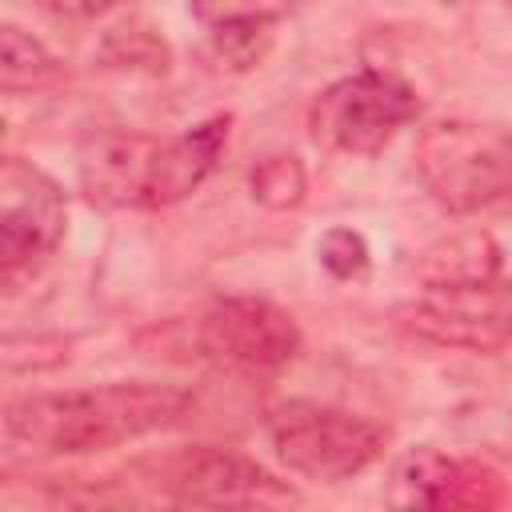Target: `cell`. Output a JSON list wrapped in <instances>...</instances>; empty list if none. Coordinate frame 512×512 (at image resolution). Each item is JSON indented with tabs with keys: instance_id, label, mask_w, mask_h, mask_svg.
<instances>
[{
	"instance_id": "1",
	"label": "cell",
	"mask_w": 512,
	"mask_h": 512,
	"mask_svg": "<svg viewBox=\"0 0 512 512\" xmlns=\"http://www.w3.org/2000/svg\"><path fill=\"white\" fill-rule=\"evenodd\" d=\"M188 404L192 396L172 384H92L20 396L4 408V428L44 452H100L172 428Z\"/></svg>"
},
{
	"instance_id": "2",
	"label": "cell",
	"mask_w": 512,
	"mask_h": 512,
	"mask_svg": "<svg viewBox=\"0 0 512 512\" xmlns=\"http://www.w3.org/2000/svg\"><path fill=\"white\" fill-rule=\"evenodd\" d=\"M228 140V116H212L184 136L96 132L80 148V184L100 208H168L212 172Z\"/></svg>"
},
{
	"instance_id": "3",
	"label": "cell",
	"mask_w": 512,
	"mask_h": 512,
	"mask_svg": "<svg viewBox=\"0 0 512 512\" xmlns=\"http://www.w3.org/2000/svg\"><path fill=\"white\" fill-rule=\"evenodd\" d=\"M416 172L440 208L456 216L480 212L512 196V136L468 120H440L416 140Z\"/></svg>"
},
{
	"instance_id": "4",
	"label": "cell",
	"mask_w": 512,
	"mask_h": 512,
	"mask_svg": "<svg viewBox=\"0 0 512 512\" xmlns=\"http://www.w3.org/2000/svg\"><path fill=\"white\" fill-rule=\"evenodd\" d=\"M264 428L276 456L292 472L324 484L364 472L384 452V440H388V432L376 420L332 408V404H316V400L276 404Z\"/></svg>"
},
{
	"instance_id": "5",
	"label": "cell",
	"mask_w": 512,
	"mask_h": 512,
	"mask_svg": "<svg viewBox=\"0 0 512 512\" xmlns=\"http://www.w3.org/2000/svg\"><path fill=\"white\" fill-rule=\"evenodd\" d=\"M420 112L416 92L388 72H360L324 88L312 104V140L352 156H376Z\"/></svg>"
},
{
	"instance_id": "6",
	"label": "cell",
	"mask_w": 512,
	"mask_h": 512,
	"mask_svg": "<svg viewBox=\"0 0 512 512\" xmlns=\"http://www.w3.org/2000/svg\"><path fill=\"white\" fill-rule=\"evenodd\" d=\"M196 344L208 360L236 372H280L300 352L296 320L272 300L224 296L212 300L196 320Z\"/></svg>"
},
{
	"instance_id": "7",
	"label": "cell",
	"mask_w": 512,
	"mask_h": 512,
	"mask_svg": "<svg viewBox=\"0 0 512 512\" xmlns=\"http://www.w3.org/2000/svg\"><path fill=\"white\" fill-rule=\"evenodd\" d=\"M152 484L180 504H216V508H280L300 500L268 468L224 448H184L176 456H164L156 464Z\"/></svg>"
},
{
	"instance_id": "8",
	"label": "cell",
	"mask_w": 512,
	"mask_h": 512,
	"mask_svg": "<svg viewBox=\"0 0 512 512\" xmlns=\"http://www.w3.org/2000/svg\"><path fill=\"white\" fill-rule=\"evenodd\" d=\"M68 204L52 176L20 156H4L0 168V264L12 284L16 272L32 268L64 240Z\"/></svg>"
},
{
	"instance_id": "9",
	"label": "cell",
	"mask_w": 512,
	"mask_h": 512,
	"mask_svg": "<svg viewBox=\"0 0 512 512\" xmlns=\"http://www.w3.org/2000/svg\"><path fill=\"white\" fill-rule=\"evenodd\" d=\"M404 324L432 344L472 352H492L512 340V308L492 292V284L432 288V296L404 308Z\"/></svg>"
},
{
	"instance_id": "10",
	"label": "cell",
	"mask_w": 512,
	"mask_h": 512,
	"mask_svg": "<svg viewBox=\"0 0 512 512\" xmlns=\"http://www.w3.org/2000/svg\"><path fill=\"white\" fill-rule=\"evenodd\" d=\"M392 500L408 508H496L504 500V484L480 460L420 448L396 468Z\"/></svg>"
},
{
	"instance_id": "11",
	"label": "cell",
	"mask_w": 512,
	"mask_h": 512,
	"mask_svg": "<svg viewBox=\"0 0 512 512\" xmlns=\"http://www.w3.org/2000/svg\"><path fill=\"white\" fill-rule=\"evenodd\" d=\"M288 8L292 0H192V16L208 28L216 56L236 72H248L268 56Z\"/></svg>"
},
{
	"instance_id": "12",
	"label": "cell",
	"mask_w": 512,
	"mask_h": 512,
	"mask_svg": "<svg viewBox=\"0 0 512 512\" xmlns=\"http://www.w3.org/2000/svg\"><path fill=\"white\" fill-rule=\"evenodd\" d=\"M500 272V248L484 232H460L444 236L432 248H424L416 276L428 288H484Z\"/></svg>"
},
{
	"instance_id": "13",
	"label": "cell",
	"mask_w": 512,
	"mask_h": 512,
	"mask_svg": "<svg viewBox=\"0 0 512 512\" xmlns=\"http://www.w3.org/2000/svg\"><path fill=\"white\" fill-rule=\"evenodd\" d=\"M60 76V64L52 60V52L32 40L24 28L4 24L0 28V84L4 92H32L44 88Z\"/></svg>"
},
{
	"instance_id": "14",
	"label": "cell",
	"mask_w": 512,
	"mask_h": 512,
	"mask_svg": "<svg viewBox=\"0 0 512 512\" xmlns=\"http://www.w3.org/2000/svg\"><path fill=\"white\" fill-rule=\"evenodd\" d=\"M248 184H252V196L272 208V212H288L304 200L308 192V176H304V164L292 156V152H268L252 164L248 172Z\"/></svg>"
},
{
	"instance_id": "15",
	"label": "cell",
	"mask_w": 512,
	"mask_h": 512,
	"mask_svg": "<svg viewBox=\"0 0 512 512\" xmlns=\"http://www.w3.org/2000/svg\"><path fill=\"white\" fill-rule=\"evenodd\" d=\"M316 256H320V264H324L336 280H360V276L368 272V244H364V236L352 232V228H332V232H324L320 244H316Z\"/></svg>"
},
{
	"instance_id": "16",
	"label": "cell",
	"mask_w": 512,
	"mask_h": 512,
	"mask_svg": "<svg viewBox=\"0 0 512 512\" xmlns=\"http://www.w3.org/2000/svg\"><path fill=\"white\" fill-rule=\"evenodd\" d=\"M52 16H68V20H92L100 12H108L116 0H40Z\"/></svg>"
},
{
	"instance_id": "17",
	"label": "cell",
	"mask_w": 512,
	"mask_h": 512,
	"mask_svg": "<svg viewBox=\"0 0 512 512\" xmlns=\"http://www.w3.org/2000/svg\"><path fill=\"white\" fill-rule=\"evenodd\" d=\"M508 8H512V0H508Z\"/></svg>"
}]
</instances>
